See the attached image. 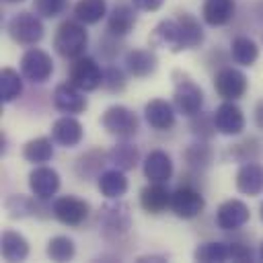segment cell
Returning <instances> with one entry per match:
<instances>
[{
	"instance_id": "1",
	"label": "cell",
	"mask_w": 263,
	"mask_h": 263,
	"mask_svg": "<svg viewBox=\"0 0 263 263\" xmlns=\"http://www.w3.org/2000/svg\"><path fill=\"white\" fill-rule=\"evenodd\" d=\"M88 45V33L84 29V23L76 21H64L53 35V49L66 58V60H76L84 55V49Z\"/></svg>"
},
{
	"instance_id": "2",
	"label": "cell",
	"mask_w": 263,
	"mask_h": 263,
	"mask_svg": "<svg viewBox=\"0 0 263 263\" xmlns=\"http://www.w3.org/2000/svg\"><path fill=\"white\" fill-rule=\"evenodd\" d=\"M173 80H175V95H173L175 111L187 117L197 115L203 105V90L199 88V84L181 70L173 72Z\"/></svg>"
},
{
	"instance_id": "3",
	"label": "cell",
	"mask_w": 263,
	"mask_h": 263,
	"mask_svg": "<svg viewBox=\"0 0 263 263\" xmlns=\"http://www.w3.org/2000/svg\"><path fill=\"white\" fill-rule=\"evenodd\" d=\"M99 224L105 238H119L132 228V212L125 201L109 199L99 212Z\"/></svg>"
},
{
	"instance_id": "4",
	"label": "cell",
	"mask_w": 263,
	"mask_h": 263,
	"mask_svg": "<svg viewBox=\"0 0 263 263\" xmlns=\"http://www.w3.org/2000/svg\"><path fill=\"white\" fill-rule=\"evenodd\" d=\"M101 125H103V129L107 134H111V136H115L119 140H129L132 136L138 134L140 119L125 105H111L101 115Z\"/></svg>"
},
{
	"instance_id": "5",
	"label": "cell",
	"mask_w": 263,
	"mask_h": 263,
	"mask_svg": "<svg viewBox=\"0 0 263 263\" xmlns=\"http://www.w3.org/2000/svg\"><path fill=\"white\" fill-rule=\"evenodd\" d=\"M6 31H8V37L18 43V45H35L43 39V23H41V16L39 14H33V12H27V10H21L16 12L8 25H6Z\"/></svg>"
},
{
	"instance_id": "6",
	"label": "cell",
	"mask_w": 263,
	"mask_h": 263,
	"mask_svg": "<svg viewBox=\"0 0 263 263\" xmlns=\"http://www.w3.org/2000/svg\"><path fill=\"white\" fill-rule=\"evenodd\" d=\"M103 76H105V70H101L97 60L88 58V55L76 58L68 70V80L84 92H90V90H97L99 86H103Z\"/></svg>"
},
{
	"instance_id": "7",
	"label": "cell",
	"mask_w": 263,
	"mask_h": 263,
	"mask_svg": "<svg viewBox=\"0 0 263 263\" xmlns=\"http://www.w3.org/2000/svg\"><path fill=\"white\" fill-rule=\"evenodd\" d=\"M21 74L33 84L47 82L51 78V74H53L51 55L47 51L39 49V47H29L21 55Z\"/></svg>"
},
{
	"instance_id": "8",
	"label": "cell",
	"mask_w": 263,
	"mask_h": 263,
	"mask_svg": "<svg viewBox=\"0 0 263 263\" xmlns=\"http://www.w3.org/2000/svg\"><path fill=\"white\" fill-rule=\"evenodd\" d=\"M214 88L224 101H236L247 92L249 80H247V74L242 70H238L234 66H226V68L216 72Z\"/></svg>"
},
{
	"instance_id": "9",
	"label": "cell",
	"mask_w": 263,
	"mask_h": 263,
	"mask_svg": "<svg viewBox=\"0 0 263 263\" xmlns=\"http://www.w3.org/2000/svg\"><path fill=\"white\" fill-rule=\"evenodd\" d=\"M203 208H205L203 195L197 189H193L191 185L177 187L171 193V210L177 218H183V220L197 218L203 212Z\"/></svg>"
},
{
	"instance_id": "10",
	"label": "cell",
	"mask_w": 263,
	"mask_h": 263,
	"mask_svg": "<svg viewBox=\"0 0 263 263\" xmlns=\"http://www.w3.org/2000/svg\"><path fill=\"white\" fill-rule=\"evenodd\" d=\"M51 214L58 222L76 228L88 218V203L74 195H62L51 203Z\"/></svg>"
},
{
	"instance_id": "11",
	"label": "cell",
	"mask_w": 263,
	"mask_h": 263,
	"mask_svg": "<svg viewBox=\"0 0 263 263\" xmlns=\"http://www.w3.org/2000/svg\"><path fill=\"white\" fill-rule=\"evenodd\" d=\"M84 90H80L78 86H74L70 80L68 82H62L53 88V95H51V103L58 111L66 113V115H76V113H82L88 103H86V97L82 95Z\"/></svg>"
},
{
	"instance_id": "12",
	"label": "cell",
	"mask_w": 263,
	"mask_h": 263,
	"mask_svg": "<svg viewBox=\"0 0 263 263\" xmlns=\"http://www.w3.org/2000/svg\"><path fill=\"white\" fill-rule=\"evenodd\" d=\"M60 175L55 168L45 164H35V168L29 173V189L37 199H49L60 189Z\"/></svg>"
},
{
	"instance_id": "13",
	"label": "cell",
	"mask_w": 263,
	"mask_h": 263,
	"mask_svg": "<svg viewBox=\"0 0 263 263\" xmlns=\"http://www.w3.org/2000/svg\"><path fill=\"white\" fill-rule=\"evenodd\" d=\"M214 125L222 136H238L245 129V115L234 101H224L214 111Z\"/></svg>"
},
{
	"instance_id": "14",
	"label": "cell",
	"mask_w": 263,
	"mask_h": 263,
	"mask_svg": "<svg viewBox=\"0 0 263 263\" xmlns=\"http://www.w3.org/2000/svg\"><path fill=\"white\" fill-rule=\"evenodd\" d=\"M251 218V212L245 201L240 199H226L220 203L216 212V224L222 230H238L242 228Z\"/></svg>"
},
{
	"instance_id": "15",
	"label": "cell",
	"mask_w": 263,
	"mask_h": 263,
	"mask_svg": "<svg viewBox=\"0 0 263 263\" xmlns=\"http://www.w3.org/2000/svg\"><path fill=\"white\" fill-rule=\"evenodd\" d=\"M82 136H84L82 123L74 115H62L51 123V140L58 146L74 148L82 142Z\"/></svg>"
},
{
	"instance_id": "16",
	"label": "cell",
	"mask_w": 263,
	"mask_h": 263,
	"mask_svg": "<svg viewBox=\"0 0 263 263\" xmlns=\"http://www.w3.org/2000/svg\"><path fill=\"white\" fill-rule=\"evenodd\" d=\"M175 113H177L175 107H173L168 101H164V99H152V101H148L146 107H144V119H146V123H148L152 129H156V132H166V129H171V127L175 125V121H177Z\"/></svg>"
},
{
	"instance_id": "17",
	"label": "cell",
	"mask_w": 263,
	"mask_h": 263,
	"mask_svg": "<svg viewBox=\"0 0 263 263\" xmlns=\"http://www.w3.org/2000/svg\"><path fill=\"white\" fill-rule=\"evenodd\" d=\"M236 189L242 195H261L263 193V164H259L257 160L251 162H242L240 168L236 171Z\"/></svg>"
},
{
	"instance_id": "18",
	"label": "cell",
	"mask_w": 263,
	"mask_h": 263,
	"mask_svg": "<svg viewBox=\"0 0 263 263\" xmlns=\"http://www.w3.org/2000/svg\"><path fill=\"white\" fill-rule=\"evenodd\" d=\"M140 205L144 212L156 216L162 214L166 208H171V191L158 183V181H150L142 191H140Z\"/></svg>"
},
{
	"instance_id": "19",
	"label": "cell",
	"mask_w": 263,
	"mask_h": 263,
	"mask_svg": "<svg viewBox=\"0 0 263 263\" xmlns=\"http://www.w3.org/2000/svg\"><path fill=\"white\" fill-rule=\"evenodd\" d=\"M177 25H179V49H193L203 43V29L199 21L189 14V12H179L177 14Z\"/></svg>"
},
{
	"instance_id": "20",
	"label": "cell",
	"mask_w": 263,
	"mask_h": 263,
	"mask_svg": "<svg viewBox=\"0 0 263 263\" xmlns=\"http://www.w3.org/2000/svg\"><path fill=\"white\" fill-rule=\"evenodd\" d=\"M125 68L136 78H146L156 72L158 58L152 49H129L125 53Z\"/></svg>"
},
{
	"instance_id": "21",
	"label": "cell",
	"mask_w": 263,
	"mask_h": 263,
	"mask_svg": "<svg viewBox=\"0 0 263 263\" xmlns=\"http://www.w3.org/2000/svg\"><path fill=\"white\" fill-rule=\"evenodd\" d=\"M144 177L148 181L164 183L173 177V160L164 150H152L144 158Z\"/></svg>"
},
{
	"instance_id": "22",
	"label": "cell",
	"mask_w": 263,
	"mask_h": 263,
	"mask_svg": "<svg viewBox=\"0 0 263 263\" xmlns=\"http://www.w3.org/2000/svg\"><path fill=\"white\" fill-rule=\"evenodd\" d=\"M150 45L152 47H164L173 53H179V25H177V18H166V21H160L150 37H148Z\"/></svg>"
},
{
	"instance_id": "23",
	"label": "cell",
	"mask_w": 263,
	"mask_h": 263,
	"mask_svg": "<svg viewBox=\"0 0 263 263\" xmlns=\"http://www.w3.org/2000/svg\"><path fill=\"white\" fill-rule=\"evenodd\" d=\"M234 0H205L201 6V18L210 27H224L234 18Z\"/></svg>"
},
{
	"instance_id": "24",
	"label": "cell",
	"mask_w": 263,
	"mask_h": 263,
	"mask_svg": "<svg viewBox=\"0 0 263 263\" xmlns=\"http://www.w3.org/2000/svg\"><path fill=\"white\" fill-rule=\"evenodd\" d=\"M136 27V12L129 4H115L107 14V31L113 37H123Z\"/></svg>"
},
{
	"instance_id": "25",
	"label": "cell",
	"mask_w": 263,
	"mask_h": 263,
	"mask_svg": "<svg viewBox=\"0 0 263 263\" xmlns=\"http://www.w3.org/2000/svg\"><path fill=\"white\" fill-rule=\"evenodd\" d=\"M125 171L121 168H109V171H103L99 175V191L107 197V199H119L125 195L127 191V179L123 175Z\"/></svg>"
},
{
	"instance_id": "26",
	"label": "cell",
	"mask_w": 263,
	"mask_h": 263,
	"mask_svg": "<svg viewBox=\"0 0 263 263\" xmlns=\"http://www.w3.org/2000/svg\"><path fill=\"white\" fill-rule=\"evenodd\" d=\"M0 245L4 261H25L29 257V240L16 230H4Z\"/></svg>"
},
{
	"instance_id": "27",
	"label": "cell",
	"mask_w": 263,
	"mask_h": 263,
	"mask_svg": "<svg viewBox=\"0 0 263 263\" xmlns=\"http://www.w3.org/2000/svg\"><path fill=\"white\" fill-rule=\"evenodd\" d=\"M107 160H109L113 166L121 168V171H132V168H136V164L140 162V150H138L136 144L123 140V142L115 144V146L107 152Z\"/></svg>"
},
{
	"instance_id": "28",
	"label": "cell",
	"mask_w": 263,
	"mask_h": 263,
	"mask_svg": "<svg viewBox=\"0 0 263 263\" xmlns=\"http://www.w3.org/2000/svg\"><path fill=\"white\" fill-rule=\"evenodd\" d=\"M53 144L55 142L47 136L33 138L23 146V158L31 164H45L53 158Z\"/></svg>"
},
{
	"instance_id": "29",
	"label": "cell",
	"mask_w": 263,
	"mask_h": 263,
	"mask_svg": "<svg viewBox=\"0 0 263 263\" xmlns=\"http://www.w3.org/2000/svg\"><path fill=\"white\" fill-rule=\"evenodd\" d=\"M230 55L236 64L240 66H253L259 58V47L257 43L247 37V35H238L232 39V45H230Z\"/></svg>"
},
{
	"instance_id": "30",
	"label": "cell",
	"mask_w": 263,
	"mask_h": 263,
	"mask_svg": "<svg viewBox=\"0 0 263 263\" xmlns=\"http://www.w3.org/2000/svg\"><path fill=\"white\" fill-rule=\"evenodd\" d=\"M74 14L84 25H97L101 18L109 14L107 2L105 0H78L74 4Z\"/></svg>"
},
{
	"instance_id": "31",
	"label": "cell",
	"mask_w": 263,
	"mask_h": 263,
	"mask_svg": "<svg viewBox=\"0 0 263 263\" xmlns=\"http://www.w3.org/2000/svg\"><path fill=\"white\" fill-rule=\"evenodd\" d=\"M23 92V78L12 68H2L0 72V99L2 103H12Z\"/></svg>"
},
{
	"instance_id": "32",
	"label": "cell",
	"mask_w": 263,
	"mask_h": 263,
	"mask_svg": "<svg viewBox=\"0 0 263 263\" xmlns=\"http://www.w3.org/2000/svg\"><path fill=\"white\" fill-rule=\"evenodd\" d=\"M183 158L193 168H208L214 160V150H212V146H208L203 142H193L185 148Z\"/></svg>"
},
{
	"instance_id": "33",
	"label": "cell",
	"mask_w": 263,
	"mask_h": 263,
	"mask_svg": "<svg viewBox=\"0 0 263 263\" xmlns=\"http://www.w3.org/2000/svg\"><path fill=\"white\" fill-rule=\"evenodd\" d=\"M45 253H47V257H49L51 261L64 263V261H70V259L76 255V247H74V240H72L70 236L58 234V236L49 238Z\"/></svg>"
},
{
	"instance_id": "34",
	"label": "cell",
	"mask_w": 263,
	"mask_h": 263,
	"mask_svg": "<svg viewBox=\"0 0 263 263\" xmlns=\"http://www.w3.org/2000/svg\"><path fill=\"white\" fill-rule=\"evenodd\" d=\"M193 259H195V261H201V263H214V261L222 263V261L230 259V249H228L226 242H218V240H214V242H203V245H199V247L195 249Z\"/></svg>"
},
{
	"instance_id": "35",
	"label": "cell",
	"mask_w": 263,
	"mask_h": 263,
	"mask_svg": "<svg viewBox=\"0 0 263 263\" xmlns=\"http://www.w3.org/2000/svg\"><path fill=\"white\" fill-rule=\"evenodd\" d=\"M228 154L238 160V162H251V160H259L263 154V142L259 138H247L240 144H234Z\"/></svg>"
},
{
	"instance_id": "36",
	"label": "cell",
	"mask_w": 263,
	"mask_h": 263,
	"mask_svg": "<svg viewBox=\"0 0 263 263\" xmlns=\"http://www.w3.org/2000/svg\"><path fill=\"white\" fill-rule=\"evenodd\" d=\"M37 199V197H35ZM27 197V195H10L4 201V208L10 218H27V216H37V201Z\"/></svg>"
},
{
	"instance_id": "37",
	"label": "cell",
	"mask_w": 263,
	"mask_h": 263,
	"mask_svg": "<svg viewBox=\"0 0 263 263\" xmlns=\"http://www.w3.org/2000/svg\"><path fill=\"white\" fill-rule=\"evenodd\" d=\"M68 8V0H35L33 10L41 18H55Z\"/></svg>"
},
{
	"instance_id": "38",
	"label": "cell",
	"mask_w": 263,
	"mask_h": 263,
	"mask_svg": "<svg viewBox=\"0 0 263 263\" xmlns=\"http://www.w3.org/2000/svg\"><path fill=\"white\" fill-rule=\"evenodd\" d=\"M103 86L109 90V92H119L125 88V74L115 68V66H109L105 70V76H103Z\"/></svg>"
},
{
	"instance_id": "39",
	"label": "cell",
	"mask_w": 263,
	"mask_h": 263,
	"mask_svg": "<svg viewBox=\"0 0 263 263\" xmlns=\"http://www.w3.org/2000/svg\"><path fill=\"white\" fill-rule=\"evenodd\" d=\"M191 132L197 136V138H210L214 132H216V125H214V115L212 117H205L201 115V111L197 115H193V121H191Z\"/></svg>"
},
{
	"instance_id": "40",
	"label": "cell",
	"mask_w": 263,
	"mask_h": 263,
	"mask_svg": "<svg viewBox=\"0 0 263 263\" xmlns=\"http://www.w3.org/2000/svg\"><path fill=\"white\" fill-rule=\"evenodd\" d=\"M228 249H230V259H232V261H253V251H251L249 245L230 242Z\"/></svg>"
},
{
	"instance_id": "41",
	"label": "cell",
	"mask_w": 263,
	"mask_h": 263,
	"mask_svg": "<svg viewBox=\"0 0 263 263\" xmlns=\"http://www.w3.org/2000/svg\"><path fill=\"white\" fill-rule=\"evenodd\" d=\"M164 4V0H134V6L142 12H154Z\"/></svg>"
},
{
	"instance_id": "42",
	"label": "cell",
	"mask_w": 263,
	"mask_h": 263,
	"mask_svg": "<svg viewBox=\"0 0 263 263\" xmlns=\"http://www.w3.org/2000/svg\"><path fill=\"white\" fill-rule=\"evenodd\" d=\"M255 125L259 129H263V99L257 101V105H255Z\"/></svg>"
},
{
	"instance_id": "43",
	"label": "cell",
	"mask_w": 263,
	"mask_h": 263,
	"mask_svg": "<svg viewBox=\"0 0 263 263\" xmlns=\"http://www.w3.org/2000/svg\"><path fill=\"white\" fill-rule=\"evenodd\" d=\"M138 261H140V263H142V261H166V257H156V255H146V257H140Z\"/></svg>"
},
{
	"instance_id": "44",
	"label": "cell",
	"mask_w": 263,
	"mask_h": 263,
	"mask_svg": "<svg viewBox=\"0 0 263 263\" xmlns=\"http://www.w3.org/2000/svg\"><path fill=\"white\" fill-rule=\"evenodd\" d=\"M257 257H259V261H263V240H261V245H259V253H257Z\"/></svg>"
},
{
	"instance_id": "45",
	"label": "cell",
	"mask_w": 263,
	"mask_h": 263,
	"mask_svg": "<svg viewBox=\"0 0 263 263\" xmlns=\"http://www.w3.org/2000/svg\"><path fill=\"white\" fill-rule=\"evenodd\" d=\"M259 218H261V222H263V203L259 205Z\"/></svg>"
},
{
	"instance_id": "46",
	"label": "cell",
	"mask_w": 263,
	"mask_h": 263,
	"mask_svg": "<svg viewBox=\"0 0 263 263\" xmlns=\"http://www.w3.org/2000/svg\"><path fill=\"white\" fill-rule=\"evenodd\" d=\"M4 2H8V4H14V2H23V0H4Z\"/></svg>"
}]
</instances>
